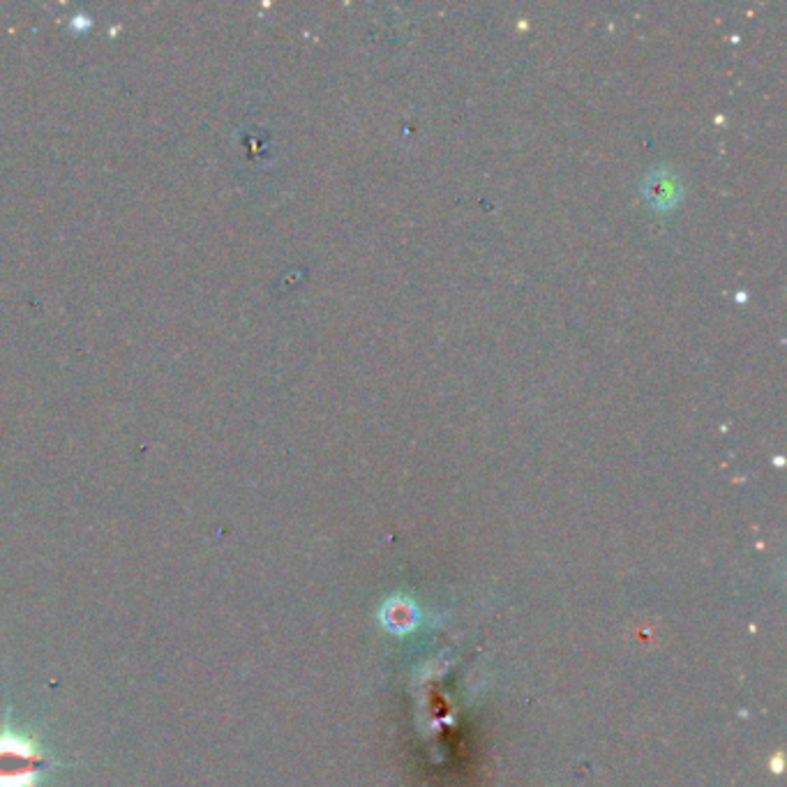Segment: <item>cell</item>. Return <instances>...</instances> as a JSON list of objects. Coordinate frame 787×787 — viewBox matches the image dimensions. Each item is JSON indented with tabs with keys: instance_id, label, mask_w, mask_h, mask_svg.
Wrapping results in <instances>:
<instances>
[{
	"instance_id": "6da1fadb",
	"label": "cell",
	"mask_w": 787,
	"mask_h": 787,
	"mask_svg": "<svg viewBox=\"0 0 787 787\" xmlns=\"http://www.w3.org/2000/svg\"><path fill=\"white\" fill-rule=\"evenodd\" d=\"M47 755L31 737L5 727L0 732V787H37Z\"/></svg>"
},
{
	"instance_id": "7a4b0ae2",
	"label": "cell",
	"mask_w": 787,
	"mask_h": 787,
	"mask_svg": "<svg viewBox=\"0 0 787 787\" xmlns=\"http://www.w3.org/2000/svg\"><path fill=\"white\" fill-rule=\"evenodd\" d=\"M386 621H388V626L395 628V631H404V628L411 626V621H414V614H411L409 605L393 603L386 610Z\"/></svg>"
}]
</instances>
